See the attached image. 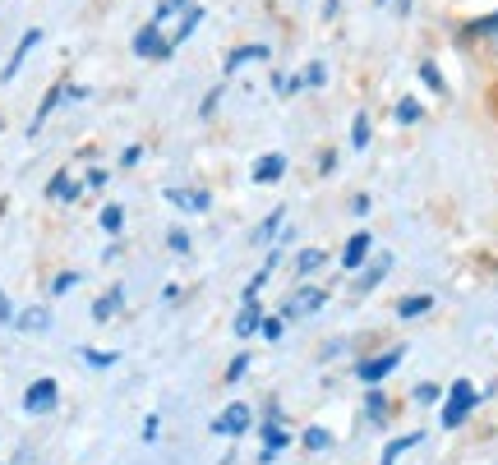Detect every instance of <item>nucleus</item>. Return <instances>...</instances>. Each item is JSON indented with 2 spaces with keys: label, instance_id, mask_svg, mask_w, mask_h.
<instances>
[{
  "label": "nucleus",
  "instance_id": "obj_1",
  "mask_svg": "<svg viewBox=\"0 0 498 465\" xmlns=\"http://www.w3.org/2000/svg\"><path fill=\"white\" fill-rule=\"evenodd\" d=\"M475 401H480V392L462 378V382H452V392H448V406H443V429H457L471 410H475Z\"/></svg>",
  "mask_w": 498,
  "mask_h": 465
},
{
  "label": "nucleus",
  "instance_id": "obj_2",
  "mask_svg": "<svg viewBox=\"0 0 498 465\" xmlns=\"http://www.w3.org/2000/svg\"><path fill=\"white\" fill-rule=\"evenodd\" d=\"M328 304V290L323 286H305V290H296V295H287L281 299V318H305V314H319V308Z\"/></svg>",
  "mask_w": 498,
  "mask_h": 465
},
{
  "label": "nucleus",
  "instance_id": "obj_3",
  "mask_svg": "<svg viewBox=\"0 0 498 465\" xmlns=\"http://www.w3.org/2000/svg\"><path fill=\"white\" fill-rule=\"evenodd\" d=\"M134 56H144V60H167V56H171V42H167V33H162L158 24L138 28V37H134Z\"/></svg>",
  "mask_w": 498,
  "mask_h": 465
},
{
  "label": "nucleus",
  "instance_id": "obj_4",
  "mask_svg": "<svg viewBox=\"0 0 498 465\" xmlns=\"http://www.w3.org/2000/svg\"><path fill=\"white\" fill-rule=\"evenodd\" d=\"M249 429V406L245 401H231L218 420H212V433H218V438H240Z\"/></svg>",
  "mask_w": 498,
  "mask_h": 465
},
{
  "label": "nucleus",
  "instance_id": "obj_5",
  "mask_svg": "<svg viewBox=\"0 0 498 465\" xmlns=\"http://www.w3.org/2000/svg\"><path fill=\"white\" fill-rule=\"evenodd\" d=\"M51 406H56V382H51V378H37L28 392H24V410H28V415H46Z\"/></svg>",
  "mask_w": 498,
  "mask_h": 465
},
{
  "label": "nucleus",
  "instance_id": "obj_6",
  "mask_svg": "<svg viewBox=\"0 0 498 465\" xmlns=\"http://www.w3.org/2000/svg\"><path fill=\"white\" fill-rule=\"evenodd\" d=\"M401 355H406L401 346H397V350H383V355H374V359H365V364H361V369H355V373H361V382H379V378H388V373H392V369L401 364Z\"/></svg>",
  "mask_w": 498,
  "mask_h": 465
},
{
  "label": "nucleus",
  "instance_id": "obj_7",
  "mask_svg": "<svg viewBox=\"0 0 498 465\" xmlns=\"http://www.w3.org/2000/svg\"><path fill=\"white\" fill-rule=\"evenodd\" d=\"M281 176H287V157L281 152H263L254 162V185H277Z\"/></svg>",
  "mask_w": 498,
  "mask_h": 465
},
{
  "label": "nucleus",
  "instance_id": "obj_8",
  "mask_svg": "<svg viewBox=\"0 0 498 465\" xmlns=\"http://www.w3.org/2000/svg\"><path fill=\"white\" fill-rule=\"evenodd\" d=\"M162 198H167L171 207H180V212H208V207H212V198H208L203 189H167Z\"/></svg>",
  "mask_w": 498,
  "mask_h": 465
},
{
  "label": "nucleus",
  "instance_id": "obj_9",
  "mask_svg": "<svg viewBox=\"0 0 498 465\" xmlns=\"http://www.w3.org/2000/svg\"><path fill=\"white\" fill-rule=\"evenodd\" d=\"M370 245H374V240L365 236V230H355V236L346 240V249H341V263H346V268L355 272V268H361V263L370 258Z\"/></svg>",
  "mask_w": 498,
  "mask_h": 465
},
{
  "label": "nucleus",
  "instance_id": "obj_10",
  "mask_svg": "<svg viewBox=\"0 0 498 465\" xmlns=\"http://www.w3.org/2000/svg\"><path fill=\"white\" fill-rule=\"evenodd\" d=\"M37 42H42V28H28V33H24V42L15 46V56H10V65H5V74H0V79H5V84H10V79H15V74H19V65L28 60V51H33Z\"/></svg>",
  "mask_w": 498,
  "mask_h": 465
},
{
  "label": "nucleus",
  "instance_id": "obj_11",
  "mask_svg": "<svg viewBox=\"0 0 498 465\" xmlns=\"http://www.w3.org/2000/svg\"><path fill=\"white\" fill-rule=\"evenodd\" d=\"M259 323H263V314H259V299H245L240 318H236V332H240V337H249V332H259Z\"/></svg>",
  "mask_w": 498,
  "mask_h": 465
},
{
  "label": "nucleus",
  "instance_id": "obj_12",
  "mask_svg": "<svg viewBox=\"0 0 498 465\" xmlns=\"http://www.w3.org/2000/svg\"><path fill=\"white\" fill-rule=\"evenodd\" d=\"M430 308H434L430 295H406V299L397 304V314H401V318H420V314H430Z\"/></svg>",
  "mask_w": 498,
  "mask_h": 465
},
{
  "label": "nucleus",
  "instance_id": "obj_13",
  "mask_svg": "<svg viewBox=\"0 0 498 465\" xmlns=\"http://www.w3.org/2000/svg\"><path fill=\"white\" fill-rule=\"evenodd\" d=\"M120 304H125V295H120V286H116V290H107V295H102V299L93 304V318H97V323H107V318L116 314Z\"/></svg>",
  "mask_w": 498,
  "mask_h": 465
},
{
  "label": "nucleus",
  "instance_id": "obj_14",
  "mask_svg": "<svg viewBox=\"0 0 498 465\" xmlns=\"http://www.w3.org/2000/svg\"><path fill=\"white\" fill-rule=\"evenodd\" d=\"M65 97H69V84H56V88L46 93V102L37 106V120H33V129H37V125H42V120H46V116H51V111H56V106L65 102Z\"/></svg>",
  "mask_w": 498,
  "mask_h": 465
},
{
  "label": "nucleus",
  "instance_id": "obj_15",
  "mask_svg": "<svg viewBox=\"0 0 498 465\" xmlns=\"http://www.w3.org/2000/svg\"><path fill=\"white\" fill-rule=\"evenodd\" d=\"M46 198H60V203H69V198H79V185H75V180H65V176H56V180L46 185Z\"/></svg>",
  "mask_w": 498,
  "mask_h": 465
},
{
  "label": "nucleus",
  "instance_id": "obj_16",
  "mask_svg": "<svg viewBox=\"0 0 498 465\" xmlns=\"http://www.w3.org/2000/svg\"><path fill=\"white\" fill-rule=\"evenodd\" d=\"M245 60H268V46H245V51H231V60H227V74H236Z\"/></svg>",
  "mask_w": 498,
  "mask_h": 465
},
{
  "label": "nucleus",
  "instance_id": "obj_17",
  "mask_svg": "<svg viewBox=\"0 0 498 465\" xmlns=\"http://www.w3.org/2000/svg\"><path fill=\"white\" fill-rule=\"evenodd\" d=\"M420 438H424V433H406V438H397V442H388V447H383V465H392V460H397V456H401L406 447H415Z\"/></svg>",
  "mask_w": 498,
  "mask_h": 465
},
{
  "label": "nucleus",
  "instance_id": "obj_18",
  "mask_svg": "<svg viewBox=\"0 0 498 465\" xmlns=\"http://www.w3.org/2000/svg\"><path fill=\"white\" fill-rule=\"evenodd\" d=\"M46 323H51V318H46V308H28V314H24L15 328H24V332H46Z\"/></svg>",
  "mask_w": 498,
  "mask_h": 465
},
{
  "label": "nucleus",
  "instance_id": "obj_19",
  "mask_svg": "<svg viewBox=\"0 0 498 465\" xmlns=\"http://www.w3.org/2000/svg\"><path fill=\"white\" fill-rule=\"evenodd\" d=\"M263 442H268V451H277V447H287V442H291V433L281 429V424H268V429H263Z\"/></svg>",
  "mask_w": 498,
  "mask_h": 465
},
{
  "label": "nucleus",
  "instance_id": "obj_20",
  "mask_svg": "<svg viewBox=\"0 0 498 465\" xmlns=\"http://www.w3.org/2000/svg\"><path fill=\"white\" fill-rule=\"evenodd\" d=\"M120 226H125V207H116V203H111V207H102V230H111V236H116Z\"/></svg>",
  "mask_w": 498,
  "mask_h": 465
},
{
  "label": "nucleus",
  "instance_id": "obj_21",
  "mask_svg": "<svg viewBox=\"0 0 498 465\" xmlns=\"http://www.w3.org/2000/svg\"><path fill=\"white\" fill-rule=\"evenodd\" d=\"M420 79H424V84H430L434 93H448V84H443V74H439V69H434L430 60H424V65H420Z\"/></svg>",
  "mask_w": 498,
  "mask_h": 465
},
{
  "label": "nucleus",
  "instance_id": "obj_22",
  "mask_svg": "<svg viewBox=\"0 0 498 465\" xmlns=\"http://www.w3.org/2000/svg\"><path fill=\"white\" fill-rule=\"evenodd\" d=\"M388 268H392V263H388V258H379V263H374V268L361 277V290H374V286L383 281V272H388Z\"/></svg>",
  "mask_w": 498,
  "mask_h": 465
},
{
  "label": "nucleus",
  "instance_id": "obj_23",
  "mask_svg": "<svg viewBox=\"0 0 498 465\" xmlns=\"http://www.w3.org/2000/svg\"><path fill=\"white\" fill-rule=\"evenodd\" d=\"M351 143H355V147H370V120H365V116H355V125H351Z\"/></svg>",
  "mask_w": 498,
  "mask_h": 465
},
{
  "label": "nucleus",
  "instance_id": "obj_24",
  "mask_svg": "<svg viewBox=\"0 0 498 465\" xmlns=\"http://www.w3.org/2000/svg\"><path fill=\"white\" fill-rule=\"evenodd\" d=\"M84 359H88L93 369H111L120 355H111V350H88V346H84Z\"/></svg>",
  "mask_w": 498,
  "mask_h": 465
},
{
  "label": "nucleus",
  "instance_id": "obj_25",
  "mask_svg": "<svg viewBox=\"0 0 498 465\" xmlns=\"http://www.w3.org/2000/svg\"><path fill=\"white\" fill-rule=\"evenodd\" d=\"M397 120H401V125H415V120H420V102L401 97V106H397Z\"/></svg>",
  "mask_w": 498,
  "mask_h": 465
},
{
  "label": "nucleus",
  "instance_id": "obj_26",
  "mask_svg": "<svg viewBox=\"0 0 498 465\" xmlns=\"http://www.w3.org/2000/svg\"><path fill=\"white\" fill-rule=\"evenodd\" d=\"M296 268H300V272H314V268H323V249H305V254L296 258Z\"/></svg>",
  "mask_w": 498,
  "mask_h": 465
},
{
  "label": "nucleus",
  "instance_id": "obj_27",
  "mask_svg": "<svg viewBox=\"0 0 498 465\" xmlns=\"http://www.w3.org/2000/svg\"><path fill=\"white\" fill-rule=\"evenodd\" d=\"M305 447H314V451H323V447H332V438H328V429H310V433H305Z\"/></svg>",
  "mask_w": 498,
  "mask_h": 465
},
{
  "label": "nucleus",
  "instance_id": "obj_28",
  "mask_svg": "<svg viewBox=\"0 0 498 465\" xmlns=\"http://www.w3.org/2000/svg\"><path fill=\"white\" fill-rule=\"evenodd\" d=\"M415 401H420V406H434V401H439V387H434V382L415 387Z\"/></svg>",
  "mask_w": 498,
  "mask_h": 465
},
{
  "label": "nucleus",
  "instance_id": "obj_29",
  "mask_svg": "<svg viewBox=\"0 0 498 465\" xmlns=\"http://www.w3.org/2000/svg\"><path fill=\"white\" fill-rule=\"evenodd\" d=\"M167 245H171L176 254H189V236H185V230H171V236H167Z\"/></svg>",
  "mask_w": 498,
  "mask_h": 465
},
{
  "label": "nucleus",
  "instance_id": "obj_30",
  "mask_svg": "<svg viewBox=\"0 0 498 465\" xmlns=\"http://www.w3.org/2000/svg\"><path fill=\"white\" fill-rule=\"evenodd\" d=\"M383 415H388V401L379 392H370V420H383Z\"/></svg>",
  "mask_w": 498,
  "mask_h": 465
},
{
  "label": "nucleus",
  "instance_id": "obj_31",
  "mask_svg": "<svg viewBox=\"0 0 498 465\" xmlns=\"http://www.w3.org/2000/svg\"><path fill=\"white\" fill-rule=\"evenodd\" d=\"M75 281H79V277H75V272H60V277H56V286H51V290H56V295H65V290H75Z\"/></svg>",
  "mask_w": 498,
  "mask_h": 465
},
{
  "label": "nucleus",
  "instance_id": "obj_32",
  "mask_svg": "<svg viewBox=\"0 0 498 465\" xmlns=\"http://www.w3.org/2000/svg\"><path fill=\"white\" fill-rule=\"evenodd\" d=\"M259 332L277 341V337H281V318H263V323H259Z\"/></svg>",
  "mask_w": 498,
  "mask_h": 465
},
{
  "label": "nucleus",
  "instance_id": "obj_33",
  "mask_svg": "<svg viewBox=\"0 0 498 465\" xmlns=\"http://www.w3.org/2000/svg\"><path fill=\"white\" fill-rule=\"evenodd\" d=\"M277 226H281V212H272V217H268V221L259 226V240H268V236H272V230H277Z\"/></svg>",
  "mask_w": 498,
  "mask_h": 465
},
{
  "label": "nucleus",
  "instance_id": "obj_34",
  "mask_svg": "<svg viewBox=\"0 0 498 465\" xmlns=\"http://www.w3.org/2000/svg\"><path fill=\"white\" fill-rule=\"evenodd\" d=\"M471 33H498V15H493V19H475Z\"/></svg>",
  "mask_w": 498,
  "mask_h": 465
},
{
  "label": "nucleus",
  "instance_id": "obj_35",
  "mask_svg": "<svg viewBox=\"0 0 498 465\" xmlns=\"http://www.w3.org/2000/svg\"><path fill=\"white\" fill-rule=\"evenodd\" d=\"M245 369H249V355H240V359H236V364H231V369H227V378H231V382H236V378H240V373H245Z\"/></svg>",
  "mask_w": 498,
  "mask_h": 465
},
{
  "label": "nucleus",
  "instance_id": "obj_36",
  "mask_svg": "<svg viewBox=\"0 0 498 465\" xmlns=\"http://www.w3.org/2000/svg\"><path fill=\"white\" fill-rule=\"evenodd\" d=\"M305 79H310V84H323V79H328V69H323V65H310Z\"/></svg>",
  "mask_w": 498,
  "mask_h": 465
},
{
  "label": "nucleus",
  "instance_id": "obj_37",
  "mask_svg": "<svg viewBox=\"0 0 498 465\" xmlns=\"http://www.w3.org/2000/svg\"><path fill=\"white\" fill-rule=\"evenodd\" d=\"M107 180H111V176H107V171H93V176H88V189H102V185H107Z\"/></svg>",
  "mask_w": 498,
  "mask_h": 465
},
{
  "label": "nucleus",
  "instance_id": "obj_38",
  "mask_svg": "<svg viewBox=\"0 0 498 465\" xmlns=\"http://www.w3.org/2000/svg\"><path fill=\"white\" fill-rule=\"evenodd\" d=\"M0 323H10V304H5V295H0Z\"/></svg>",
  "mask_w": 498,
  "mask_h": 465
},
{
  "label": "nucleus",
  "instance_id": "obj_39",
  "mask_svg": "<svg viewBox=\"0 0 498 465\" xmlns=\"http://www.w3.org/2000/svg\"><path fill=\"white\" fill-rule=\"evenodd\" d=\"M379 5H383V0H379Z\"/></svg>",
  "mask_w": 498,
  "mask_h": 465
}]
</instances>
